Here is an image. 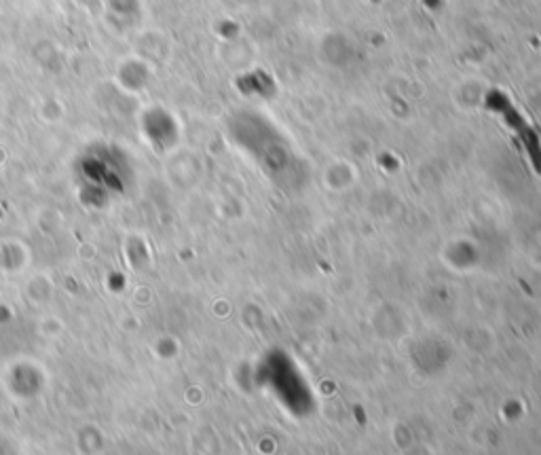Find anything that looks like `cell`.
I'll list each match as a JSON object with an SVG mask.
<instances>
[{
  "label": "cell",
  "instance_id": "1",
  "mask_svg": "<svg viewBox=\"0 0 541 455\" xmlns=\"http://www.w3.org/2000/svg\"><path fill=\"white\" fill-rule=\"evenodd\" d=\"M484 104H487L491 113L501 117L503 123L510 127V132L516 136L520 147L527 151L529 159L533 161V166L541 174V138L533 127V123L522 115L520 108L510 100L508 94H503L501 89H491L487 98H484Z\"/></svg>",
  "mask_w": 541,
  "mask_h": 455
}]
</instances>
